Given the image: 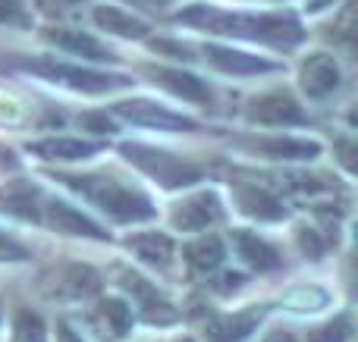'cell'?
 Segmentation results:
<instances>
[{
    "label": "cell",
    "mask_w": 358,
    "mask_h": 342,
    "mask_svg": "<svg viewBox=\"0 0 358 342\" xmlns=\"http://www.w3.org/2000/svg\"><path fill=\"white\" fill-rule=\"evenodd\" d=\"M179 22L198 25L204 31H220V35H239L248 41H267L277 47H292L305 38V29L292 16H280V13H217L204 10V6H192V10L179 13Z\"/></svg>",
    "instance_id": "obj_1"
},
{
    "label": "cell",
    "mask_w": 358,
    "mask_h": 342,
    "mask_svg": "<svg viewBox=\"0 0 358 342\" xmlns=\"http://www.w3.org/2000/svg\"><path fill=\"white\" fill-rule=\"evenodd\" d=\"M60 179H66V186H73L76 192L88 195L101 211H107L120 223H136V220L155 217V205L145 195L132 192V188L120 186L113 179H101V176H60Z\"/></svg>",
    "instance_id": "obj_2"
},
{
    "label": "cell",
    "mask_w": 358,
    "mask_h": 342,
    "mask_svg": "<svg viewBox=\"0 0 358 342\" xmlns=\"http://www.w3.org/2000/svg\"><path fill=\"white\" fill-rule=\"evenodd\" d=\"M120 151H123V157L129 163H136L138 170H145L151 179H157L167 188H182L201 179V167L198 163L179 161V157L167 154V151H155V148H145V144H123Z\"/></svg>",
    "instance_id": "obj_3"
},
{
    "label": "cell",
    "mask_w": 358,
    "mask_h": 342,
    "mask_svg": "<svg viewBox=\"0 0 358 342\" xmlns=\"http://www.w3.org/2000/svg\"><path fill=\"white\" fill-rule=\"evenodd\" d=\"M25 69L44 75L50 82H63V85L76 88V91H117V88H126L129 79L126 75H107V73H94V69H79V66H66V63H54V60H29Z\"/></svg>",
    "instance_id": "obj_4"
},
{
    "label": "cell",
    "mask_w": 358,
    "mask_h": 342,
    "mask_svg": "<svg viewBox=\"0 0 358 342\" xmlns=\"http://www.w3.org/2000/svg\"><path fill=\"white\" fill-rule=\"evenodd\" d=\"M245 117L252 119V123H261V126H302V123H308L302 107L283 91H267V94L252 98Z\"/></svg>",
    "instance_id": "obj_5"
},
{
    "label": "cell",
    "mask_w": 358,
    "mask_h": 342,
    "mask_svg": "<svg viewBox=\"0 0 358 342\" xmlns=\"http://www.w3.org/2000/svg\"><path fill=\"white\" fill-rule=\"evenodd\" d=\"M113 113L136 126H151V129H161V132H192L195 129L192 119L164 110V107L151 104V101H123V104L113 107Z\"/></svg>",
    "instance_id": "obj_6"
},
{
    "label": "cell",
    "mask_w": 358,
    "mask_h": 342,
    "mask_svg": "<svg viewBox=\"0 0 358 342\" xmlns=\"http://www.w3.org/2000/svg\"><path fill=\"white\" fill-rule=\"evenodd\" d=\"M120 283H123V289L136 299L138 311H142V318L148 320V324H173V320L179 318L176 308L170 305L164 295H157V289H151L138 274H129V270H126Z\"/></svg>",
    "instance_id": "obj_7"
},
{
    "label": "cell",
    "mask_w": 358,
    "mask_h": 342,
    "mask_svg": "<svg viewBox=\"0 0 358 342\" xmlns=\"http://www.w3.org/2000/svg\"><path fill=\"white\" fill-rule=\"evenodd\" d=\"M299 82H302V91L308 94V98H327L330 91L340 88V66H336L334 57L315 54L302 63Z\"/></svg>",
    "instance_id": "obj_8"
},
{
    "label": "cell",
    "mask_w": 358,
    "mask_h": 342,
    "mask_svg": "<svg viewBox=\"0 0 358 342\" xmlns=\"http://www.w3.org/2000/svg\"><path fill=\"white\" fill-rule=\"evenodd\" d=\"M258 324H261L258 308H248V311H239V314H223V318H214L204 327V339L208 342H245L258 330Z\"/></svg>",
    "instance_id": "obj_9"
},
{
    "label": "cell",
    "mask_w": 358,
    "mask_h": 342,
    "mask_svg": "<svg viewBox=\"0 0 358 342\" xmlns=\"http://www.w3.org/2000/svg\"><path fill=\"white\" fill-rule=\"evenodd\" d=\"M223 217V207L217 201V195L204 192V195H195V198L182 201V205L173 211V226L176 230H208L210 223Z\"/></svg>",
    "instance_id": "obj_10"
},
{
    "label": "cell",
    "mask_w": 358,
    "mask_h": 342,
    "mask_svg": "<svg viewBox=\"0 0 358 342\" xmlns=\"http://www.w3.org/2000/svg\"><path fill=\"white\" fill-rule=\"evenodd\" d=\"M48 223L57 232L66 236H92V239H107V230H101L94 220H88L85 214H79L76 207L63 205V201H50L48 205Z\"/></svg>",
    "instance_id": "obj_11"
},
{
    "label": "cell",
    "mask_w": 358,
    "mask_h": 342,
    "mask_svg": "<svg viewBox=\"0 0 358 342\" xmlns=\"http://www.w3.org/2000/svg\"><path fill=\"white\" fill-rule=\"evenodd\" d=\"M208 60L214 63L217 69L233 73V75H255V73H273V69H277V63H271V60H261V57L242 54V50L217 47V44H210V47H208Z\"/></svg>",
    "instance_id": "obj_12"
},
{
    "label": "cell",
    "mask_w": 358,
    "mask_h": 342,
    "mask_svg": "<svg viewBox=\"0 0 358 342\" xmlns=\"http://www.w3.org/2000/svg\"><path fill=\"white\" fill-rule=\"evenodd\" d=\"M252 148L273 161H311L321 154V144L305 142V138H258L252 142Z\"/></svg>",
    "instance_id": "obj_13"
},
{
    "label": "cell",
    "mask_w": 358,
    "mask_h": 342,
    "mask_svg": "<svg viewBox=\"0 0 358 342\" xmlns=\"http://www.w3.org/2000/svg\"><path fill=\"white\" fill-rule=\"evenodd\" d=\"M44 41L57 44V47L69 50V54H82L88 60H110V50L92 35H82V31H73V29H48L44 31Z\"/></svg>",
    "instance_id": "obj_14"
},
{
    "label": "cell",
    "mask_w": 358,
    "mask_h": 342,
    "mask_svg": "<svg viewBox=\"0 0 358 342\" xmlns=\"http://www.w3.org/2000/svg\"><path fill=\"white\" fill-rule=\"evenodd\" d=\"M157 85H164L167 91L179 94L185 101H195V104H210V91L201 79H195L192 73H182V69H151Z\"/></svg>",
    "instance_id": "obj_15"
},
{
    "label": "cell",
    "mask_w": 358,
    "mask_h": 342,
    "mask_svg": "<svg viewBox=\"0 0 358 342\" xmlns=\"http://www.w3.org/2000/svg\"><path fill=\"white\" fill-rule=\"evenodd\" d=\"M94 327L104 339H123L132 330V308L120 299H107L94 311Z\"/></svg>",
    "instance_id": "obj_16"
},
{
    "label": "cell",
    "mask_w": 358,
    "mask_h": 342,
    "mask_svg": "<svg viewBox=\"0 0 358 342\" xmlns=\"http://www.w3.org/2000/svg\"><path fill=\"white\" fill-rule=\"evenodd\" d=\"M98 151V142H82V138H44L31 144V154H41L48 161H85Z\"/></svg>",
    "instance_id": "obj_17"
},
{
    "label": "cell",
    "mask_w": 358,
    "mask_h": 342,
    "mask_svg": "<svg viewBox=\"0 0 358 342\" xmlns=\"http://www.w3.org/2000/svg\"><path fill=\"white\" fill-rule=\"evenodd\" d=\"M236 248H239L242 261L248 264V267H255L258 274H267V270H277L280 267V255L273 245H267L264 239L252 236V232H236L233 236Z\"/></svg>",
    "instance_id": "obj_18"
},
{
    "label": "cell",
    "mask_w": 358,
    "mask_h": 342,
    "mask_svg": "<svg viewBox=\"0 0 358 342\" xmlns=\"http://www.w3.org/2000/svg\"><path fill=\"white\" fill-rule=\"evenodd\" d=\"M236 201L239 207L248 214V217H258V220H283L286 211L271 192L264 188H255V186H236Z\"/></svg>",
    "instance_id": "obj_19"
},
{
    "label": "cell",
    "mask_w": 358,
    "mask_h": 342,
    "mask_svg": "<svg viewBox=\"0 0 358 342\" xmlns=\"http://www.w3.org/2000/svg\"><path fill=\"white\" fill-rule=\"evenodd\" d=\"M92 16H94V22H98L101 29H107L110 35H120V38H145L148 35V25H145L142 19L129 16V13L117 10V6H98Z\"/></svg>",
    "instance_id": "obj_20"
},
{
    "label": "cell",
    "mask_w": 358,
    "mask_h": 342,
    "mask_svg": "<svg viewBox=\"0 0 358 342\" xmlns=\"http://www.w3.org/2000/svg\"><path fill=\"white\" fill-rule=\"evenodd\" d=\"M101 289V276L85 264H73L60 274V295L66 299H88Z\"/></svg>",
    "instance_id": "obj_21"
},
{
    "label": "cell",
    "mask_w": 358,
    "mask_h": 342,
    "mask_svg": "<svg viewBox=\"0 0 358 342\" xmlns=\"http://www.w3.org/2000/svg\"><path fill=\"white\" fill-rule=\"evenodd\" d=\"M129 251H136L142 261L155 264V267H167L170 258H173V242L161 232H145V236L129 239Z\"/></svg>",
    "instance_id": "obj_22"
},
{
    "label": "cell",
    "mask_w": 358,
    "mask_h": 342,
    "mask_svg": "<svg viewBox=\"0 0 358 342\" xmlns=\"http://www.w3.org/2000/svg\"><path fill=\"white\" fill-rule=\"evenodd\" d=\"M182 255H185V261H189L195 270L208 274V270H214L217 264L223 261V242L217 236H204V239H198V242L185 245Z\"/></svg>",
    "instance_id": "obj_23"
},
{
    "label": "cell",
    "mask_w": 358,
    "mask_h": 342,
    "mask_svg": "<svg viewBox=\"0 0 358 342\" xmlns=\"http://www.w3.org/2000/svg\"><path fill=\"white\" fill-rule=\"evenodd\" d=\"M13 342H44V320L35 311L22 308L13 320Z\"/></svg>",
    "instance_id": "obj_24"
},
{
    "label": "cell",
    "mask_w": 358,
    "mask_h": 342,
    "mask_svg": "<svg viewBox=\"0 0 358 342\" xmlns=\"http://www.w3.org/2000/svg\"><path fill=\"white\" fill-rule=\"evenodd\" d=\"M349 336H352V324H349V318H340L311 330L308 342H349Z\"/></svg>",
    "instance_id": "obj_25"
},
{
    "label": "cell",
    "mask_w": 358,
    "mask_h": 342,
    "mask_svg": "<svg viewBox=\"0 0 358 342\" xmlns=\"http://www.w3.org/2000/svg\"><path fill=\"white\" fill-rule=\"evenodd\" d=\"M324 302H327V295H324L321 289H299V292H292L289 299H286V305L289 308H321Z\"/></svg>",
    "instance_id": "obj_26"
},
{
    "label": "cell",
    "mask_w": 358,
    "mask_h": 342,
    "mask_svg": "<svg viewBox=\"0 0 358 342\" xmlns=\"http://www.w3.org/2000/svg\"><path fill=\"white\" fill-rule=\"evenodd\" d=\"M151 50L155 54H164V57H173V60H192V50L185 47V44L179 41H167V38H157V41H151Z\"/></svg>",
    "instance_id": "obj_27"
},
{
    "label": "cell",
    "mask_w": 358,
    "mask_h": 342,
    "mask_svg": "<svg viewBox=\"0 0 358 342\" xmlns=\"http://www.w3.org/2000/svg\"><path fill=\"white\" fill-rule=\"evenodd\" d=\"M299 248L305 251V255L308 258H324V242H321V236H317L315 230H308V226H305V230H299Z\"/></svg>",
    "instance_id": "obj_28"
},
{
    "label": "cell",
    "mask_w": 358,
    "mask_h": 342,
    "mask_svg": "<svg viewBox=\"0 0 358 342\" xmlns=\"http://www.w3.org/2000/svg\"><path fill=\"white\" fill-rule=\"evenodd\" d=\"M0 22H25L22 0H0Z\"/></svg>",
    "instance_id": "obj_29"
},
{
    "label": "cell",
    "mask_w": 358,
    "mask_h": 342,
    "mask_svg": "<svg viewBox=\"0 0 358 342\" xmlns=\"http://www.w3.org/2000/svg\"><path fill=\"white\" fill-rule=\"evenodd\" d=\"M286 179H289V188H296V192H324V188H330L317 176H286Z\"/></svg>",
    "instance_id": "obj_30"
},
{
    "label": "cell",
    "mask_w": 358,
    "mask_h": 342,
    "mask_svg": "<svg viewBox=\"0 0 358 342\" xmlns=\"http://www.w3.org/2000/svg\"><path fill=\"white\" fill-rule=\"evenodd\" d=\"M82 126H88L92 132H113V123L104 117V113H85V117H82Z\"/></svg>",
    "instance_id": "obj_31"
},
{
    "label": "cell",
    "mask_w": 358,
    "mask_h": 342,
    "mask_svg": "<svg viewBox=\"0 0 358 342\" xmlns=\"http://www.w3.org/2000/svg\"><path fill=\"white\" fill-rule=\"evenodd\" d=\"M3 258H13V261H22V258H25V248H22V245H16L13 239L0 236V261H3Z\"/></svg>",
    "instance_id": "obj_32"
},
{
    "label": "cell",
    "mask_w": 358,
    "mask_h": 342,
    "mask_svg": "<svg viewBox=\"0 0 358 342\" xmlns=\"http://www.w3.org/2000/svg\"><path fill=\"white\" fill-rule=\"evenodd\" d=\"M242 286V276L239 274H223L220 280L214 283V289H220V292H229V289H239Z\"/></svg>",
    "instance_id": "obj_33"
},
{
    "label": "cell",
    "mask_w": 358,
    "mask_h": 342,
    "mask_svg": "<svg viewBox=\"0 0 358 342\" xmlns=\"http://www.w3.org/2000/svg\"><path fill=\"white\" fill-rule=\"evenodd\" d=\"M340 151H343V154H340V161L343 163H346V170H355V144H349V142H340Z\"/></svg>",
    "instance_id": "obj_34"
},
{
    "label": "cell",
    "mask_w": 358,
    "mask_h": 342,
    "mask_svg": "<svg viewBox=\"0 0 358 342\" xmlns=\"http://www.w3.org/2000/svg\"><path fill=\"white\" fill-rule=\"evenodd\" d=\"M57 342H82V336H76L73 327L60 324V327H57Z\"/></svg>",
    "instance_id": "obj_35"
},
{
    "label": "cell",
    "mask_w": 358,
    "mask_h": 342,
    "mask_svg": "<svg viewBox=\"0 0 358 342\" xmlns=\"http://www.w3.org/2000/svg\"><path fill=\"white\" fill-rule=\"evenodd\" d=\"M44 10H57V6H73V3H82V0H38Z\"/></svg>",
    "instance_id": "obj_36"
},
{
    "label": "cell",
    "mask_w": 358,
    "mask_h": 342,
    "mask_svg": "<svg viewBox=\"0 0 358 342\" xmlns=\"http://www.w3.org/2000/svg\"><path fill=\"white\" fill-rule=\"evenodd\" d=\"M264 342H296V336H292L289 330H277V333H271Z\"/></svg>",
    "instance_id": "obj_37"
},
{
    "label": "cell",
    "mask_w": 358,
    "mask_h": 342,
    "mask_svg": "<svg viewBox=\"0 0 358 342\" xmlns=\"http://www.w3.org/2000/svg\"><path fill=\"white\" fill-rule=\"evenodd\" d=\"M126 3H136V6H167L170 0H126Z\"/></svg>",
    "instance_id": "obj_38"
}]
</instances>
